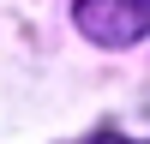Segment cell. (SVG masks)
<instances>
[{
    "label": "cell",
    "mask_w": 150,
    "mask_h": 144,
    "mask_svg": "<svg viewBox=\"0 0 150 144\" xmlns=\"http://www.w3.org/2000/svg\"><path fill=\"white\" fill-rule=\"evenodd\" d=\"M78 30L102 48H126L150 30V0H78L72 6Z\"/></svg>",
    "instance_id": "6da1fadb"
}]
</instances>
